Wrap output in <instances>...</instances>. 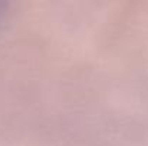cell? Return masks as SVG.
I'll use <instances>...</instances> for the list:
<instances>
[{
  "label": "cell",
  "instance_id": "6da1fadb",
  "mask_svg": "<svg viewBox=\"0 0 148 146\" xmlns=\"http://www.w3.org/2000/svg\"><path fill=\"white\" fill-rule=\"evenodd\" d=\"M7 16H9V6L6 3H0V27L6 22Z\"/></svg>",
  "mask_w": 148,
  "mask_h": 146
}]
</instances>
